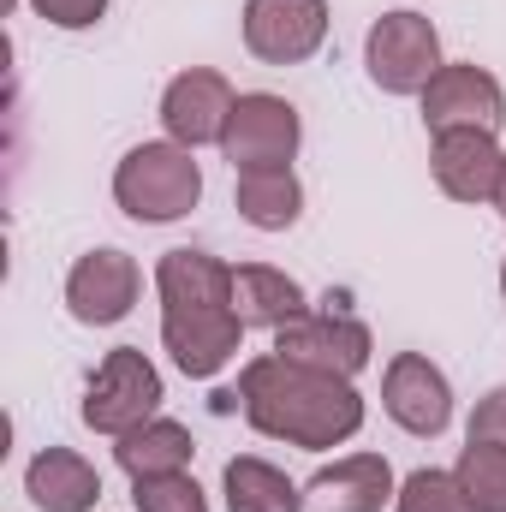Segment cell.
<instances>
[{
  "label": "cell",
  "instance_id": "cell-11",
  "mask_svg": "<svg viewBox=\"0 0 506 512\" xmlns=\"http://www.w3.org/2000/svg\"><path fill=\"white\" fill-rule=\"evenodd\" d=\"M381 405H387V417H393L405 435H441V429L453 423V387H447V376H441L429 358H417V352H399V358L387 364Z\"/></svg>",
  "mask_w": 506,
  "mask_h": 512
},
{
  "label": "cell",
  "instance_id": "cell-21",
  "mask_svg": "<svg viewBox=\"0 0 506 512\" xmlns=\"http://www.w3.org/2000/svg\"><path fill=\"white\" fill-rule=\"evenodd\" d=\"M393 512H471L453 471H411L393 495Z\"/></svg>",
  "mask_w": 506,
  "mask_h": 512
},
{
  "label": "cell",
  "instance_id": "cell-25",
  "mask_svg": "<svg viewBox=\"0 0 506 512\" xmlns=\"http://www.w3.org/2000/svg\"><path fill=\"white\" fill-rule=\"evenodd\" d=\"M495 209H501V215H506V179H501V197H495Z\"/></svg>",
  "mask_w": 506,
  "mask_h": 512
},
{
  "label": "cell",
  "instance_id": "cell-13",
  "mask_svg": "<svg viewBox=\"0 0 506 512\" xmlns=\"http://www.w3.org/2000/svg\"><path fill=\"white\" fill-rule=\"evenodd\" d=\"M66 304L78 322L108 328L137 304V262L126 251H90L78 256V268L66 274Z\"/></svg>",
  "mask_w": 506,
  "mask_h": 512
},
{
  "label": "cell",
  "instance_id": "cell-19",
  "mask_svg": "<svg viewBox=\"0 0 506 512\" xmlns=\"http://www.w3.org/2000/svg\"><path fill=\"white\" fill-rule=\"evenodd\" d=\"M227 512H304V495L268 459H227Z\"/></svg>",
  "mask_w": 506,
  "mask_h": 512
},
{
  "label": "cell",
  "instance_id": "cell-17",
  "mask_svg": "<svg viewBox=\"0 0 506 512\" xmlns=\"http://www.w3.org/2000/svg\"><path fill=\"white\" fill-rule=\"evenodd\" d=\"M191 429L185 423H167V417H149L143 429H131L120 435V447H114V459H120V471H126L131 483L137 477H173V471H185L191 465Z\"/></svg>",
  "mask_w": 506,
  "mask_h": 512
},
{
  "label": "cell",
  "instance_id": "cell-24",
  "mask_svg": "<svg viewBox=\"0 0 506 512\" xmlns=\"http://www.w3.org/2000/svg\"><path fill=\"white\" fill-rule=\"evenodd\" d=\"M471 441H501L506 447V387H495L489 399H477V411H471Z\"/></svg>",
  "mask_w": 506,
  "mask_h": 512
},
{
  "label": "cell",
  "instance_id": "cell-12",
  "mask_svg": "<svg viewBox=\"0 0 506 512\" xmlns=\"http://www.w3.org/2000/svg\"><path fill=\"white\" fill-rule=\"evenodd\" d=\"M506 179V155L495 131H447L435 137V185L453 203H495Z\"/></svg>",
  "mask_w": 506,
  "mask_h": 512
},
{
  "label": "cell",
  "instance_id": "cell-20",
  "mask_svg": "<svg viewBox=\"0 0 506 512\" xmlns=\"http://www.w3.org/2000/svg\"><path fill=\"white\" fill-rule=\"evenodd\" d=\"M471 512H506V447L501 441H471L453 465Z\"/></svg>",
  "mask_w": 506,
  "mask_h": 512
},
{
  "label": "cell",
  "instance_id": "cell-15",
  "mask_svg": "<svg viewBox=\"0 0 506 512\" xmlns=\"http://www.w3.org/2000/svg\"><path fill=\"white\" fill-rule=\"evenodd\" d=\"M24 495L42 512H90L102 501V477L72 447H42L30 459V471H24Z\"/></svg>",
  "mask_w": 506,
  "mask_h": 512
},
{
  "label": "cell",
  "instance_id": "cell-8",
  "mask_svg": "<svg viewBox=\"0 0 506 512\" xmlns=\"http://www.w3.org/2000/svg\"><path fill=\"white\" fill-rule=\"evenodd\" d=\"M506 120V96L501 84L483 72V66H441L423 90V126L435 137L447 131H501Z\"/></svg>",
  "mask_w": 506,
  "mask_h": 512
},
{
  "label": "cell",
  "instance_id": "cell-2",
  "mask_svg": "<svg viewBox=\"0 0 506 512\" xmlns=\"http://www.w3.org/2000/svg\"><path fill=\"white\" fill-rule=\"evenodd\" d=\"M161 286V346L191 382H209L233 364L245 322L233 310V268L209 251H167L155 268Z\"/></svg>",
  "mask_w": 506,
  "mask_h": 512
},
{
  "label": "cell",
  "instance_id": "cell-5",
  "mask_svg": "<svg viewBox=\"0 0 506 512\" xmlns=\"http://www.w3.org/2000/svg\"><path fill=\"white\" fill-rule=\"evenodd\" d=\"M364 66L387 96H423L429 78L441 72V36L423 12H387L376 18L370 42H364Z\"/></svg>",
  "mask_w": 506,
  "mask_h": 512
},
{
  "label": "cell",
  "instance_id": "cell-23",
  "mask_svg": "<svg viewBox=\"0 0 506 512\" xmlns=\"http://www.w3.org/2000/svg\"><path fill=\"white\" fill-rule=\"evenodd\" d=\"M48 24H60V30H90L102 12H108V0H30Z\"/></svg>",
  "mask_w": 506,
  "mask_h": 512
},
{
  "label": "cell",
  "instance_id": "cell-26",
  "mask_svg": "<svg viewBox=\"0 0 506 512\" xmlns=\"http://www.w3.org/2000/svg\"><path fill=\"white\" fill-rule=\"evenodd\" d=\"M501 292H506V268H501Z\"/></svg>",
  "mask_w": 506,
  "mask_h": 512
},
{
  "label": "cell",
  "instance_id": "cell-14",
  "mask_svg": "<svg viewBox=\"0 0 506 512\" xmlns=\"http://www.w3.org/2000/svg\"><path fill=\"white\" fill-rule=\"evenodd\" d=\"M393 501V465L381 453H352L310 477L304 507L310 512H381Z\"/></svg>",
  "mask_w": 506,
  "mask_h": 512
},
{
  "label": "cell",
  "instance_id": "cell-22",
  "mask_svg": "<svg viewBox=\"0 0 506 512\" xmlns=\"http://www.w3.org/2000/svg\"><path fill=\"white\" fill-rule=\"evenodd\" d=\"M137 512H209V501L185 471H173V477H137Z\"/></svg>",
  "mask_w": 506,
  "mask_h": 512
},
{
  "label": "cell",
  "instance_id": "cell-7",
  "mask_svg": "<svg viewBox=\"0 0 506 512\" xmlns=\"http://www.w3.org/2000/svg\"><path fill=\"white\" fill-rule=\"evenodd\" d=\"M298 108L286 102V96H268V90H256V96H239L233 102V120L221 131V155L233 161V173H256V167H292V155H298Z\"/></svg>",
  "mask_w": 506,
  "mask_h": 512
},
{
  "label": "cell",
  "instance_id": "cell-16",
  "mask_svg": "<svg viewBox=\"0 0 506 512\" xmlns=\"http://www.w3.org/2000/svg\"><path fill=\"white\" fill-rule=\"evenodd\" d=\"M233 310L245 328H286L292 316H304V286L268 262L233 268Z\"/></svg>",
  "mask_w": 506,
  "mask_h": 512
},
{
  "label": "cell",
  "instance_id": "cell-4",
  "mask_svg": "<svg viewBox=\"0 0 506 512\" xmlns=\"http://www.w3.org/2000/svg\"><path fill=\"white\" fill-rule=\"evenodd\" d=\"M155 405H161V370L137 352V346H114L102 364H96V376H90V393H84V423L96 429V435H131V429H143L149 417H155Z\"/></svg>",
  "mask_w": 506,
  "mask_h": 512
},
{
  "label": "cell",
  "instance_id": "cell-10",
  "mask_svg": "<svg viewBox=\"0 0 506 512\" xmlns=\"http://www.w3.org/2000/svg\"><path fill=\"white\" fill-rule=\"evenodd\" d=\"M233 84L221 78V72H209V66H191V72H179L173 84H167V96H161V126L173 143H185V149H197V143H221V131L233 120Z\"/></svg>",
  "mask_w": 506,
  "mask_h": 512
},
{
  "label": "cell",
  "instance_id": "cell-6",
  "mask_svg": "<svg viewBox=\"0 0 506 512\" xmlns=\"http://www.w3.org/2000/svg\"><path fill=\"white\" fill-rule=\"evenodd\" d=\"M274 358L352 382V376L370 364V328H364L358 316L334 310V298H328V310H304V316H292L286 328H274Z\"/></svg>",
  "mask_w": 506,
  "mask_h": 512
},
{
  "label": "cell",
  "instance_id": "cell-3",
  "mask_svg": "<svg viewBox=\"0 0 506 512\" xmlns=\"http://www.w3.org/2000/svg\"><path fill=\"white\" fill-rule=\"evenodd\" d=\"M114 197L131 221H149V227L179 221L203 197V167L191 161L185 143H137L114 173Z\"/></svg>",
  "mask_w": 506,
  "mask_h": 512
},
{
  "label": "cell",
  "instance_id": "cell-18",
  "mask_svg": "<svg viewBox=\"0 0 506 512\" xmlns=\"http://www.w3.org/2000/svg\"><path fill=\"white\" fill-rule=\"evenodd\" d=\"M239 215L262 227V233H286L304 209V185L292 179V167H256V173H239Z\"/></svg>",
  "mask_w": 506,
  "mask_h": 512
},
{
  "label": "cell",
  "instance_id": "cell-1",
  "mask_svg": "<svg viewBox=\"0 0 506 512\" xmlns=\"http://www.w3.org/2000/svg\"><path fill=\"white\" fill-rule=\"evenodd\" d=\"M233 399L245 405L256 435H274V441L304 447V453L340 447L364 429V393L346 376H322V370H304V364H286V358L245 364Z\"/></svg>",
  "mask_w": 506,
  "mask_h": 512
},
{
  "label": "cell",
  "instance_id": "cell-9",
  "mask_svg": "<svg viewBox=\"0 0 506 512\" xmlns=\"http://www.w3.org/2000/svg\"><path fill=\"white\" fill-rule=\"evenodd\" d=\"M328 36V0H251L245 6V48L268 66H298Z\"/></svg>",
  "mask_w": 506,
  "mask_h": 512
}]
</instances>
